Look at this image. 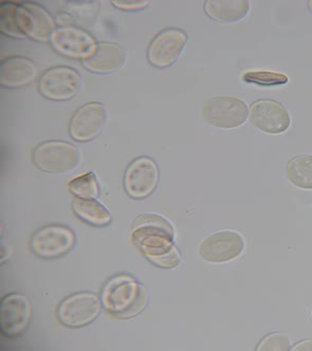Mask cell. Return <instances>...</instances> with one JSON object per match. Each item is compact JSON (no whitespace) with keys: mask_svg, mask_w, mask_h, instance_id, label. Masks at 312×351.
Listing matches in <instances>:
<instances>
[{"mask_svg":"<svg viewBox=\"0 0 312 351\" xmlns=\"http://www.w3.org/2000/svg\"><path fill=\"white\" fill-rule=\"evenodd\" d=\"M102 303L108 313L116 319H132L140 315L147 306V290L130 275H118L105 285Z\"/></svg>","mask_w":312,"mask_h":351,"instance_id":"7a4b0ae2","label":"cell"},{"mask_svg":"<svg viewBox=\"0 0 312 351\" xmlns=\"http://www.w3.org/2000/svg\"><path fill=\"white\" fill-rule=\"evenodd\" d=\"M204 12L214 21L237 23L249 14L250 3L247 0H208Z\"/></svg>","mask_w":312,"mask_h":351,"instance_id":"ac0fdd59","label":"cell"},{"mask_svg":"<svg viewBox=\"0 0 312 351\" xmlns=\"http://www.w3.org/2000/svg\"><path fill=\"white\" fill-rule=\"evenodd\" d=\"M101 307V300L95 294L79 292L62 300L58 306V319L69 328H81L99 317Z\"/></svg>","mask_w":312,"mask_h":351,"instance_id":"5b68a950","label":"cell"},{"mask_svg":"<svg viewBox=\"0 0 312 351\" xmlns=\"http://www.w3.org/2000/svg\"><path fill=\"white\" fill-rule=\"evenodd\" d=\"M32 317L30 300L23 294L11 293L1 300L0 327L7 337H17L28 328Z\"/></svg>","mask_w":312,"mask_h":351,"instance_id":"5bb4252c","label":"cell"},{"mask_svg":"<svg viewBox=\"0 0 312 351\" xmlns=\"http://www.w3.org/2000/svg\"><path fill=\"white\" fill-rule=\"evenodd\" d=\"M16 21L26 36L36 42H48L54 33V21L48 12L31 1L21 3L17 7Z\"/></svg>","mask_w":312,"mask_h":351,"instance_id":"4fadbf2b","label":"cell"},{"mask_svg":"<svg viewBox=\"0 0 312 351\" xmlns=\"http://www.w3.org/2000/svg\"><path fill=\"white\" fill-rule=\"evenodd\" d=\"M159 182V169L152 158L140 157L128 165L124 186L128 196L144 199L152 195Z\"/></svg>","mask_w":312,"mask_h":351,"instance_id":"9c48e42d","label":"cell"},{"mask_svg":"<svg viewBox=\"0 0 312 351\" xmlns=\"http://www.w3.org/2000/svg\"><path fill=\"white\" fill-rule=\"evenodd\" d=\"M75 245V234L65 226L52 224L37 230L31 238V249L40 258H58Z\"/></svg>","mask_w":312,"mask_h":351,"instance_id":"8992f818","label":"cell"},{"mask_svg":"<svg viewBox=\"0 0 312 351\" xmlns=\"http://www.w3.org/2000/svg\"><path fill=\"white\" fill-rule=\"evenodd\" d=\"M287 177L294 186L312 190V155H300L287 163Z\"/></svg>","mask_w":312,"mask_h":351,"instance_id":"ffe728a7","label":"cell"},{"mask_svg":"<svg viewBox=\"0 0 312 351\" xmlns=\"http://www.w3.org/2000/svg\"><path fill=\"white\" fill-rule=\"evenodd\" d=\"M187 35L184 31L169 28L160 32L152 40L147 50V60L156 68L169 67L177 62L187 45Z\"/></svg>","mask_w":312,"mask_h":351,"instance_id":"30bf717a","label":"cell"},{"mask_svg":"<svg viewBox=\"0 0 312 351\" xmlns=\"http://www.w3.org/2000/svg\"><path fill=\"white\" fill-rule=\"evenodd\" d=\"M125 62L124 49L116 43H99L93 53L83 60L86 69L93 73H110L122 67Z\"/></svg>","mask_w":312,"mask_h":351,"instance_id":"2e32d148","label":"cell"},{"mask_svg":"<svg viewBox=\"0 0 312 351\" xmlns=\"http://www.w3.org/2000/svg\"><path fill=\"white\" fill-rule=\"evenodd\" d=\"M243 81L248 84L271 87V86L285 85L289 79L284 73L272 71H251L247 72L243 77Z\"/></svg>","mask_w":312,"mask_h":351,"instance_id":"603a6c76","label":"cell"},{"mask_svg":"<svg viewBox=\"0 0 312 351\" xmlns=\"http://www.w3.org/2000/svg\"><path fill=\"white\" fill-rule=\"evenodd\" d=\"M19 5L12 1L0 3V30L7 36L13 38H25L26 34L21 30L16 21Z\"/></svg>","mask_w":312,"mask_h":351,"instance_id":"44dd1931","label":"cell"},{"mask_svg":"<svg viewBox=\"0 0 312 351\" xmlns=\"http://www.w3.org/2000/svg\"><path fill=\"white\" fill-rule=\"evenodd\" d=\"M173 227L167 220L155 214H142L134 222L132 239L142 254L163 269L180 265L182 257L173 243Z\"/></svg>","mask_w":312,"mask_h":351,"instance_id":"6da1fadb","label":"cell"},{"mask_svg":"<svg viewBox=\"0 0 312 351\" xmlns=\"http://www.w3.org/2000/svg\"><path fill=\"white\" fill-rule=\"evenodd\" d=\"M111 3L123 11H138V10L147 7L151 3L146 0H126V1L118 0V1H112Z\"/></svg>","mask_w":312,"mask_h":351,"instance_id":"d4e9b609","label":"cell"},{"mask_svg":"<svg viewBox=\"0 0 312 351\" xmlns=\"http://www.w3.org/2000/svg\"><path fill=\"white\" fill-rule=\"evenodd\" d=\"M34 62L23 56H11L0 62V85L19 88L28 85L36 77Z\"/></svg>","mask_w":312,"mask_h":351,"instance_id":"e0dca14e","label":"cell"},{"mask_svg":"<svg viewBox=\"0 0 312 351\" xmlns=\"http://www.w3.org/2000/svg\"><path fill=\"white\" fill-rule=\"evenodd\" d=\"M311 319H312V317H311Z\"/></svg>","mask_w":312,"mask_h":351,"instance_id":"83f0119b","label":"cell"},{"mask_svg":"<svg viewBox=\"0 0 312 351\" xmlns=\"http://www.w3.org/2000/svg\"><path fill=\"white\" fill-rule=\"evenodd\" d=\"M291 350L312 351V340L302 341V342L298 343L296 346L292 347Z\"/></svg>","mask_w":312,"mask_h":351,"instance_id":"484cf974","label":"cell"},{"mask_svg":"<svg viewBox=\"0 0 312 351\" xmlns=\"http://www.w3.org/2000/svg\"><path fill=\"white\" fill-rule=\"evenodd\" d=\"M68 190L79 198L95 199L99 194V184L91 171L72 179L68 183Z\"/></svg>","mask_w":312,"mask_h":351,"instance_id":"7402d4cb","label":"cell"},{"mask_svg":"<svg viewBox=\"0 0 312 351\" xmlns=\"http://www.w3.org/2000/svg\"><path fill=\"white\" fill-rule=\"evenodd\" d=\"M202 118L214 128L233 130L245 124L248 106L239 97H212L202 105Z\"/></svg>","mask_w":312,"mask_h":351,"instance_id":"277c9868","label":"cell"},{"mask_svg":"<svg viewBox=\"0 0 312 351\" xmlns=\"http://www.w3.org/2000/svg\"><path fill=\"white\" fill-rule=\"evenodd\" d=\"M51 45L58 53L70 58H88L95 49V40L77 27H60L54 31Z\"/></svg>","mask_w":312,"mask_h":351,"instance_id":"9a60e30c","label":"cell"},{"mask_svg":"<svg viewBox=\"0 0 312 351\" xmlns=\"http://www.w3.org/2000/svg\"><path fill=\"white\" fill-rule=\"evenodd\" d=\"M72 208L75 215L91 226L104 227L110 223V213L101 202H97L95 199L75 197L72 202Z\"/></svg>","mask_w":312,"mask_h":351,"instance_id":"d6986e66","label":"cell"},{"mask_svg":"<svg viewBox=\"0 0 312 351\" xmlns=\"http://www.w3.org/2000/svg\"><path fill=\"white\" fill-rule=\"evenodd\" d=\"M107 122L104 105L91 102L80 107L70 121L69 132L77 142H89L101 134Z\"/></svg>","mask_w":312,"mask_h":351,"instance_id":"8fae6325","label":"cell"},{"mask_svg":"<svg viewBox=\"0 0 312 351\" xmlns=\"http://www.w3.org/2000/svg\"><path fill=\"white\" fill-rule=\"evenodd\" d=\"M79 72L67 66H56L45 71L38 82V90L43 97L51 101H68L81 89Z\"/></svg>","mask_w":312,"mask_h":351,"instance_id":"52a82bcc","label":"cell"},{"mask_svg":"<svg viewBox=\"0 0 312 351\" xmlns=\"http://www.w3.org/2000/svg\"><path fill=\"white\" fill-rule=\"evenodd\" d=\"M81 155L75 146L64 141H47L33 152V162L40 171L64 173L79 165Z\"/></svg>","mask_w":312,"mask_h":351,"instance_id":"3957f363","label":"cell"},{"mask_svg":"<svg viewBox=\"0 0 312 351\" xmlns=\"http://www.w3.org/2000/svg\"><path fill=\"white\" fill-rule=\"evenodd\" d=\"M245 249V241L239 233L220 231L202 241L199 253L208 263H222L237 258Z\"/></svg>","mask_w":312,"mask_h":351,"instance_id":"7c38bea8","label":"cell"},{"mask_svg":"<svg viewBox=\"0 0 312 351\" xmlns=\"http://www.w3.org/2000/svg\"><path fill=\"white\" fill-rule=\"evenodd\" d=\"M291 349L289 337L283 333L273 332L259 343L256 350L259 351H287Z\"/></svg>","mask_w":312,"mask_h":351,"instance_id":"cb8c5ba5","label":"cell"},{"mask_svg":"<svg viewBox=\"0 0 312 351\" xmlns=\"http://www.w3.org/2000/svg\"><path fill=\"white\" fill-rule=\"evenodd\" d=\"M308 5H309L310 11L312 12V0L311 1H309V3H308Z\"/></svg>","mask_w":312,"mask_h":351,"instance_id":"4316f807","label":"cell"},{"mask_svg":"<svg viewBox=\"0 0 312 351\" xmlns=\"http://www.w3.org/2000/svg\"><path fill=\"white\" fill-rule=\"evenodd\" d=\"M250 122L261 132L280 134L291 124L289 111L276 99H261L250 106Z\"/></svg>","mask_w":312,"mask_h":351,"instance_id":"ba28073f","label":"cell"}]
</instances>
